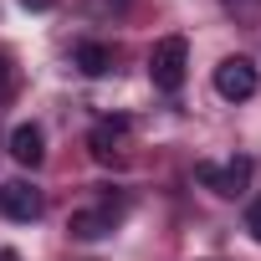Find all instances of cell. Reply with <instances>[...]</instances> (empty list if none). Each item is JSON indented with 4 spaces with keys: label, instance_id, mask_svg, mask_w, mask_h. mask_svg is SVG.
<instances>
[{
    "label": "cell",
    "instance_id": "6da1fadb",
    "mask_svg": "<svg viewBox=\"0 0 261 261\" xmlns=\"http://www.w3.org/2000/svg\"><path fill=\"white\" fill-rule=\"evenodd\" d=\"M185 77H190V41H185V36L154 41V51H149V82H154L159 92H179Z\"/></svg>",
    "mask_w": 261,
    "mask_h": 261
},
{
    "label": "cell",
    "instance_id": "7a4b0ae2",
    "mask_svg": "<svg viewBox=\"0 0 261 261\" xmlns=\"http://www.w3.org/2000/svg\"><path fill=\"white\" fill-rule=\"evenodd\" d=\"M251 174H256V164H251L246 154H236V159H225V164H210V159H200V164H195V179H200L205 190H215V195H225V200H236V195H246V185H251Z\"/></svg>",
    "mask_w": 261,
    "mask_h": 261
},
{
    "label": "cell",
    "instance_id": "3957f363",
    "mask_svg": "<svg viewBox=\"0 0 261 261\" xmlns=\"http://www.w3.org/2000/svg\"><path fill=\"white\" fill-rule=\"evenodd\" d=\"M215 92H220L225 102H246V97H256V67H251L246 57H225V62L215 67Z\"/></svg>",
    "mask_w": 261,
    "mask_h": 261
},
{
    "label": "cell",
    "instance_id": "277c9868",
    "mask_svg": "<svg viewBox=\"0 0 261 261\" xmlns=\"http://www.w3.org/2000/svg\"><path fill=\"white\" fill-rule=\"evenodd\" d=\"M0 215H11V220H36V215H41V190L26 185V179H6V185H0Z\"/></svg>",
    "mask_w": 261,
    "mask_h": 261
},
{
    "label": "cell",
    "instance_id": "5b68a950",
    "mask_svg": "<svg viewBox=\"0 0 261 261\" xmlns=\"http://www.w3.org/2000/svg\"><path fill=\"white\" fill-rule=\"evenodd\" d=\"M11 159L26 164V169H36V164L46 159V134H41L36 123H16V128H11Z\"/></svg>",
    "mask_w": 261,
    "mask_h": 261
},
{
    "label": "cell",
    "instance_id": "8992f818",
    "mask_svg": "<svg viewBox=\"0 0 261 261\" xmlns=\"http://www.w3.org/2000/svg\"><path fill=\"white\" fill-rule=\"evenodd\" d=\"M123 128H128V118H113V123H97L92 134H87V149H92L97 164H113V159H118V139H123Z\"/></svg>",
    "mask_w": 261,
    "mask_h": 261
},
{
    "label": "cell",
    "instance_id": "52a82bcc",
    "mask_svg": "<svg viewBox=\"0 0 261 261\" xmlns=\"http://www.w3.org/2000/svg\"><path fill=\"white\" fill-rule=\"evenodd\" d=\"M113 220H118L113 210H77V215L67 220V230H72L77 241H97V236H108V230H113Z\"/></svg>",
    "mask_w": 261,
    "mask_h": 261
},
{
    "label": "cell",
    "instance_id": "ba28073f",
    "mask_svg": "<svg viewBox=\"0 0 261 261\" xmlns=\"http://www.w3.org/2000/svg\"><path fill=\"white\" fill-rule=\"evenodd\" d=\"M77 67H82L87 77H102V72L113 67V51H108L102 41H82V46H77Z\"/></svg>",
    "mask_w": 261,
    "mask_h": 261
},
{
    "label": "cell",
    "instance_id": "9c48e42d",
    "mask_svg": "<svg viewBox=\"0 0 261 261\" xmlns=\"http://www.w3.org/2000/svg\"><path fill=\"white\" fill-rule=\"evenodd\" d=\"M11 92H16V67H11V57H0V102Z\"/></svg>",
    "mask_w": 261,
    "mask_h": 261
},
{
    "label": "cell",
    "instance_id": "30bf717a",
    "mask_svg": "<svg viewBox=\"0 0 261 261\" xmlns=\"http://www.w3.org/2000/svg\"><path fill=\"white\" fill-rule=\"evenodd\" d=\"M246 230H251V241H261V200L246 210Z\"/></svg>",
    "mask_w": 261,
    "mask_h": 261
},
{
    "label": "cell",
    "instance_id": "8fae6325",
    "mask_svg": "<svg viewBox=\"0 0 261 261\" xmlns=\"http://www.w3.org/2000/svg\"><path fill=\"white\" fill-rule=\"evenodd\" d=\"M21 6H26V11H51L57 0H21Z\"/></svg>",
    "mask_w": 261,
    "mask_h": 261
},
{
    "label": "cell",
    "instance_id": "7c38bea8",
    "mask_svg": "<svg viewBox=\"0 0 261 261\" xmlns=\"http://www.w3.org/2000/svg\"><path fill=\"white\" fill-rule=\"evenodd\" d=\"M0 261H21V256H16V251H0Z\"/></svg>",
    "mask_w": 261,
    "mask_h": 261
}]
</instances>
